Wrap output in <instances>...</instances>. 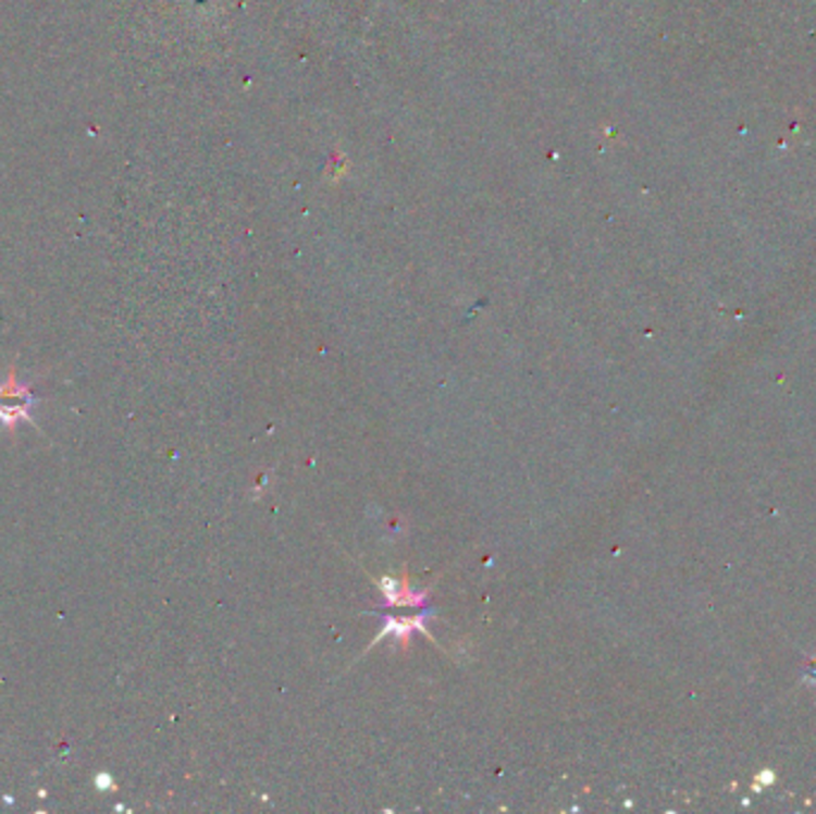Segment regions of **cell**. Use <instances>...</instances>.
<instances>
[{"instance_id":"1","label":"cell","mask_w":816,"mask_h":814,"mask_svg":"<svg viewBox=\"0 0 816 814\" xmlns=\"http://www.w3.org/2000/svg\"><path fill=\"white\" fill-rule=\"evenodd\" d=\"M39 402L41 399L34 394V380H20L17 363L12 361L8 368V380L0 382V425L8 430L12 440L17 437L15 430L20 423L39 428L34 418V409Z\"/></svg>"},{"instance_id":"2","label":"cell","mask_w":816,"mask_h":814,"mask_svg":"<svg viewBox=\"0 0 816 814\" xmlns=\"http://www.w3.org/2000/svg\"><path fill=\"white\" fill-rule=\"evenodd\" d=\"M94 784H96V788H98V791H115V781H113V776H110V774H98V776H94Z\"/></svg>"}]
</instances>
